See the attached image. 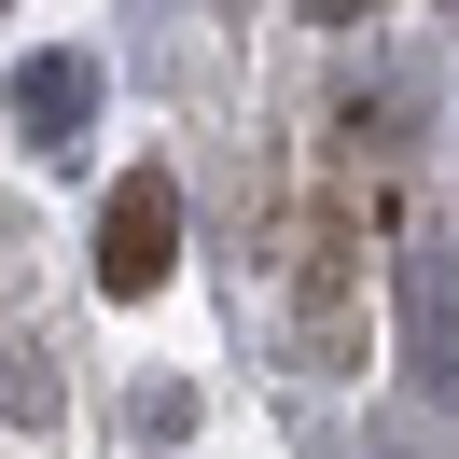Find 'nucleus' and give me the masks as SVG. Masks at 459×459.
<instances>
[{
	"instance_id": "obj_1",
	"label": "nucleus",
	"mask_w": 459,
	"mask_h": 459,
	"mask_svg": "<svg viewBox=\"0 0 459 459\" xmlns=\"http://www.w3.org/2000/svg\"><path fill=\"white\" fill-rule=\"evenodd\" d=\"M168 264H181V181L168 168H140V181H112V209H98V292H168Z\"/></svg>"
},
{
	"instance_id": "obj_2",
	"label": "nucleus",
	"mask_w": 459,
	"mask_h": 459,
	"mask_svg": "<svg viewBox=\"0 0 459 459\" xmlns=\"http://www.w3.org/2000/svg\"><path fill=\"white\" fill-rule=\"evenodd\" d=\"M390 307H403V376H418L431 403H459V251L446 237H403Z\"/></svg>"
},
{
	"instance_id": "obj_3",
	"label": "nucleus",
	"mask_w": 459,
	"mask_h": 459,
	"mask_svg": "<svg viewBox=\"0 0 459 459\" xmlns=\"http://www.w3.org/2000/svg\"><path fill=\"white\" fill-rule=\"evenodd\" d=\"M84 112H98V70H84V56H29V70H14V126H29V153H70Z\"/></svg>"
}]
</instances>
